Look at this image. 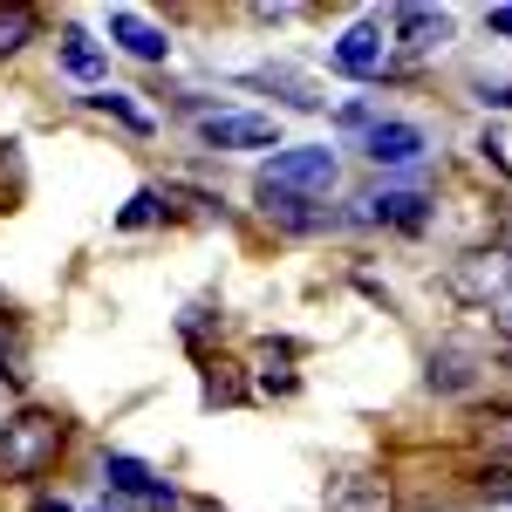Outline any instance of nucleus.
Returning a JSON list of instances; mask_svg holds the SVG:
<instances>
[{
    "label": "nucleus",
    "mask_w": 512,
    "mask_h": 512,
    "mask_svg": "<svg viewBox=\"0 0 512 512\" xmlns=\"http://www.w3.org/2000/svg\"><path fill=\"white\" fill-rule=\"evenodd\" d=\"M62 417L55 410H41V403H28V410H14L7 424H0V472L7 478H41L55 472V458H62Z\"/></svg>",
    "instance_id": "1"
},
{
    "label": "nucleus",
    "mask_w": 512,
    "mask_h": 512,
    "mask_svg": "<svg viewBox=\"0 0 512 512\" xmlns=\"http://www.w3.org/2000/svg\"><path fill=\"white\" fill-rule=\"evenodd\" d=\"M451 294L472 301V308H492V321L512 335V253L492 246V253H465L451 267Z\"/></svg>",
    "instance_id": "2"
},
{
    "label": "nucleus",
    "mask_w": 512,
    "mask_h": 512,
    "mask_svg": "<svg viewBox=\"0 0 512 512\" xmlns=\"http://www.w3.org/2000/svg\"><path fill=\"white\" fill-rule=\"evenodd\" d=\"M260 185H280V192H294V198H328V185H335V151H321V144L274 151V164H260Z\"/></svg>",
    "instance_id": "3"
},
{
    "label": "nucleus",
    "mask_w": 512,
    "mask_h": 512,
    "mask_svg": "<svg viewBox=\"0 0 512 512\" xmlns=\"http://www.w3.org/2000/svg\"><path fill=\"white\" fill-rule=\"evenodd\" d=\"M198 137L212 144V151H280V130L274 117H253V110H212V117L198 123Z\"/></svg>",
    "instance_id": "4"
},
{
    "label": "nucleus",
    "mask_w": 512,
    "mask_h": 512,
    "mask_svg": "<svg viewBox=\"0 0 512 512\" xmlns=\"http://www.w3.org/2000/svg\"><path fill=\"white\" fill-rule=\"evenodd\" d=\"M424 151H431V137H424L417 123H403V117H376L362 130V158L369 164H417Z\"/></svg>",
    "instance_id": "5"
},
{
    "label": "nucleus",
    "mask_w": 512,
    "mask_h": 512,
    "mask_svg": "<svg viewBox=\"0 0 512 512\" xmlns=\"http://www.w3.org/2000/svg\"><path fill=\"white\" fill-rule=\"evenodd\" d=\"M444 41H451V14H437V7H396L390 48H403V55H437Z\"/></svg>",
    "instance_id": "6"
},
{
    "label": "nucleus",
    "mask_w": 512,
    "mask_h": 512,
    "mask_svg": "<svg viewBox=\"0 0 512 512\" xmlns=\"http://www.w3.org/2000/svg\"><path fill=\"white\" fill-rule=\"evenodd\" d=\"M383 62H390L383 21H355L349 35L335 41V69H349V76H383Z\"/></svg>",
    "instance_id": "7"
},
{
    "label": "nucleus",
    "mask_w": 512,
    "mask_h": 512,
    "mask_svg": "<svg viewBox=\"0 0 512 512\" xmlns=\"http://www.w3.org/2000/svg\"><path fill=\"white\" fill-rule=\"evenodd\" d=\"M110 41H117L123 55H137V62H164L171 55V41H164V28H151L144 14H110Z\"/></svg>",
    "instance_id": "8"
},
{
    "label": "nucleus",
    "mask_w": 512,
    "mask_h": 512,
    "mask_svg": "<svg viewBox=\"0 0 512 512\" xmlns=\"http://www.w3.org/2000/svg\"><path fill=\"white\" fill-rule=\"evenodd\" d=\"M369 219H376V226H396V233H424L431 198L424 192H383V198H369Z\"/></svg>",
    "instance_id": "9"
},
{
    "label": "nucleus",
    "mask_w": 512,
    "mask_h": 512,
    "mask_svg": "<svg viewBox=\"0 0 512 512\" xmlns=\"http://www.w3.org/2000/svg\"><path fill=\"white\" fill-rule=\"evenodd\" d=\"M328 512H396L390 478H369V472L342 478V485H335V499H328Z\"/></svg>",
    "instance_id": "10"
},
{
    "label": "nucleus",
    "mask_w": 512,
    "mask_h": 512,
    "mask_svg": "<svg viewBox=\"0 0 512 512\" xmlns=\"http://www.w3.org/2000/svg\"><path fill=\"white\" fill-rule=\"evenodd\" d=\"M424 383L431 390H472V355L465 349H431V369H424Z\"/></svg>",
    "instance_id": "11"
},
{
    "label": "nucleus",
    "mask_w": 512,
    "mask_h": 512,
    "mask_svg": "<svg viewBox=\"0 0 512 512\" xmlns=\"http://www.w3.org/2000/svg\"><path fill=\"white\" fill-rule=\"evenodd\" d=\"M62 69H69V76H82V82H96L103 69H110V55L82 35V28H69V35H62Z\"/></svg>",
    "instance_id": "12"
},
{
    "label": "nucleus",
    "mask_w": 512,
    "mask_h": 512,
    "mask_svg": "<svg viewBox=\"0 0 512 512\" xmlns=\"http://www.w3.org/2000/svg\"><path fill=\"white\" fill-rule=\"evenodd\" d=\"M103 478H110V485H117L123 499H151V485H158V478H151V465H144V458H110V465H103Z\"/></svg>",
    "instance_id": "13"
},
{
    "label": "nucleus",
    "mask_w": 512,
    "mask_h": 512,
    "mask_svg": "<svg viewBox=\"0 0 512 512\" xmlns=\"http://www.w3.org/2000/svg\"><path fill=\"white\" fill-rule=\"evenodd\" d=\"M0 376L7 383H28V335H21L14 315H0Z\"/></svg>",
    "instance_id": "14"
},
{
    "label": "nucleus",
    "mask_w": 512,
    "mask_h": 512,
    "mask_svg": "<svg viewBox=\"0 0 512 512\" xmlns=\"http://www.w3.org/2000/svg\"><path fill=\"white\" fill-rule=\"evenodd\" d=\"M472 431H478V444H485L492 458H512V410H506V403L478 410V417H472Z\"/></svg>",
    "instance_id": "15"
},
{
    "label": "nucleus",
    "mask_w": 512,
    "mask_h": 512,
    "mask_svg": "<svg viewBox=\"0 0 512 512\" xmlns=\"http://www.w3.org/2000/svg\"><path fill=\"white\" fill-rule=\"evenodd\" d=\"M28 41H35V14H28V7H0V62L21 55Z\"/></svg>",
    "instance_id": "16"
},
{
    "label": "nucleus",
    "mask_w": 512,
    "mask_h": 512,
    "mask_svg": "<svg viewBox=\"0 0 512 512\" xmlns=\"http://www.w3.org/2000/svg\"><path fill=\"white\" fill-rule=\"evenodd\" d=\"M89 103H96V110H110L117 123H130V130H151V110H137V103H130L123 89H96Z\"/></svg>",
    "instance_id": "17"
},
{
    "label": "nucleus",
    "mask_w": 512,
    "mask_h": 512,
    "mask_svg": "<svg viewBox=\"0 0 512 512\" xmlns=\"http://www.w3.org/2000/svg\"><path fill=\"white\" fill-rule=\"evenodd\" d=\"M158 212H164V192H137V198L117 212V226H123V233H137V226H151Z\"/></svg>",
    "instance_id": "18"
},
{
    "label": "nucleus",
    "mask_w": 512,
    "mask_h": 512,
    "mask_svg": "<svg viewBox=\"0 0 512 512\" xmlns=\"http://www.w3.org/2000/svg\"><path fill=\"white\" fill-rule=\"evenodd\" d=\"M205 403H239V383L226 376V369H212V376H205Z\"/></svg>",
    "instance_id": "19"
},
{
    "label": "nucleus",
    "mask_w": 512,
    "mask_h": 512,
    "mask_svg": "<svg viewBox=\"0 0 512 512\" xmlns=\"http://www.w3.org/2000/svg\"><path fill=\"white\" fill-rule=\"evenodd\" d=\"M485 28H492V35H506V41H512V7H485Z\"/></svg>",
    "instance_id": "20"
},
{
    "label": "nucleus",
    "mask_w": 512,
    "mask_h": 512,
    "mask_svg": "<svg viewBox=\"0 0 512 512\" xmlns=\"http://www.w3.org/2000/svg\"><path fill=\"white\" fill-rule=\"evenodd\" d=\"M485 103H492V110H512V82H499V89H485Z\"/></svg>",
    "instance_id": "21"
},
{
    "label": "nucleus",
    "mask_w": 512,
    "mask_h": 512,
    "mask_svg": "<svg viewBox=\"0 0 512 512\" xmlns=\"http://www.w3.org/2000/svg\"><path fill=\"white\" fill-rule=\"evenodd\" d=\"M35 512H69V506H62V499H41V506Z\"/></svg>",
    "instance_id": "22"
}]
</instances>
